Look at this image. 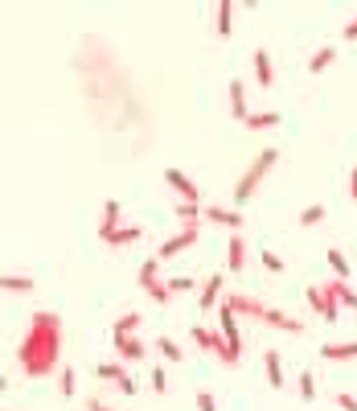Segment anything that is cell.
Returning <instances> with one entry per match:
<instances>
[{
	"label": "cell",
	"instance_id": "6da1fadb",
	"mask_svg": "<svg viewBox=\"0 0 357 411\" xmlns=\"http://www.w3.org/2000/svg\"><path fill=\"white\" fill-rule=\"evenodd\" d=\"M62 362V317L58 313H29V325L16 342V371L25 379H49Z\"/></svg>",
	"mask_w": 357,
	"mask_h": 411
},
{
	"label": "cell",
	"instance_id": "7a4b0ae2",
	"mask_svg": "<svg viewBox=\"0 0 357 411\" xmlns=\"http://www.w3.org/2000/svg\"><path fill=\"white\" fill-rule=\"evenodd\" d=\"M275 161H280V148H263V152H259V156L251 161V169H247V173L238 177V185H234V202H238V206L255 198L259 181H263V177L271 173V165H275Z\"/></svg>",
	"mask_w": 357,
	"mask_h": 411
},
{
	"label": "cell",
	"instance_id": "3957f363",
	"mask_svg": "<svg viewBox=\"0 0 357 411\" xmlns=\"http://www.w3.org/2000/svg\"><path fill=\"white\" fill-rule=\"evenodd\" d=\"M193 342H197L206 354H218V358H222V366H238V362H243V354H234V350H230V342L222 338V329L193 325Z\"/></svg>",
	"mask_w": 357,
	"mask_h": 411
},
{
	"label": "cell",
	"instance_id": "277c9868",
	"mask_svg": "<svg viewBox=\"0 0 357 411\" xmlns=\"http://www.w3.org/2000/svg\"><path fill=\"white\" fill-rule=\"evenodd\" d=\"M156 268H160V259H144V268H140V288H144L156 305H169V301H173V288L156 276Z\"/></svg>",
	"mask_w": 357,
	"mask_h": 411
},
{
	"label": "cell",
	"instance_id": "5b68a950",
	"mask_svg": "<svg viewBox=\"0 0 357 411\" xmlns=\"http://www.w3.org/2000/svg\"><path fill=\"white\" fill-rule=\"evenodd\" d=\"M197 239H201V226H181L177 235H169V239H164V243L156 247V259L164 263V259H173V255H181L185 247H193Z\"/></svg>",
	"mask_w": 357,
	"mask_h": 411
},
{
	"label": "cell",
	"instance_id": "8992f818",
	"mask_svg": "<svg viewBox=\"0 0 357 411\" xmlns=\"http://www.w3.org/2000/svg\"><path fill=\"white\" fill-rule=\"evenodd\" d=\"M218 329H222V338L230 342V350H234V354H243V333H238V313H234L230 305H218Z\"/></svg>",
	"mask_w": 357,
	"mask_h": 411
},
{
	"label": "cell",
	"instance_id": "52a82bcc",
	"mask_svg": "<svg viewBox=\"0 0 357 411\" xmlns=\"http://www.w3.org/2000/svg\"><path fill=\"white\" fill-rule=\"evenodd\" d=\"M95 375H99L103 383H115L123 395H136V379H132L119 362H99V366H95Z\"/></svg>",
	"mask_w": 357,
	"mask_h": 411
},
{
	"label": "cell",
	"instance_id": "ba28073f",
	"mask_svg": "<svg viewBox=\"0 0 357 411\" xmlns=\"http://www.w3.org/2000/svg\"><path fill=\"white\" fill-rule=\"evenodd\" d=\"M115 342V354L123 358V362H144L148 358V346L140 342V338H132V333H119V338H111Z\"/></svg>",
	"mask_w": 357,
	"mask_h": 411
},
{
	"label": "cell",
	"instance_id": "9c48e42d",
	"mask_svg": "<svg viewBox=\"0 0 357 411\" xmlns=\"http://www.w3.org/2000/svg\"><path fill=\"white\" fill-rule=\"evenodd\" d=\"M164 181H169L177 193H181V202H201V189H197V185H193V181L181 173V169H164Z\"/></svg>",
	"mask_w": 357,
	"mask_h": 411
},
{
	"label": "cell",
	"instance_id": "30bf717a",
	"mask_svg": "<svg viewBox=\"0 0 357 411\" xmlns=\"http://www.w3.org/2000/svg\"><path fill=\"white\" fill-rule=\"evenodd\" d=\"M226 268H230L234 276L247 268V243H243V235H234V239L226 243Z\"/></svg>",
	"mask_w": 357,
	"mask_h": 411
},
{
	"label": "cell",
	"instance_id": "8fae6325",
	"mask_svg": "<svg viewBox=\"0 0 357 411\" xmlns=\"http://www.w3.org/2000/svg\"><path fill=\"white\" fill-rule=\"evenodd\" d=\"M197 305H201V313H210L214 305H222V276H210V280L201 284V296H197Z\"/></svg>",
	"mask_w": 357,
	"mask_h": 411
},
{
	"label": "cell",
	"instance_id": "7c38bea8",
	"mask_svg": "<svg viewBox=\"0 0 357 411\" xmlns=\"http://www.w3.org/2000/svg\"><path fill=\"white\" fill-rule=\"evenodd\" d=\"M321 358H325V362H345V358H357V342H329V346H321Z\"/></svg>",
	"mask_w": 357,
	"mask_h": 411
},
{
	"label": "cell",
	"instance_id": "4fadbf2b",
	"mask_svg": "<svg viewBox=\"0 0 357 411\" xmlns=\"http://www.w3.org/2000/svg\"><path fill=\"white\" fill-rule=\"evenodd\" d=\"M119 214H123L119 202H107V206H103V222H99V239H103V243L119 231Z\"/></svg>",
	"mask_w": 357,
	"mask_h": 411
},
{
	"label": "cell",
	"instance_id": "5bb4252c",
	"mask_svg": "<svg viewBox=\"0 0 357 411\" xmlns=\"http://www.w3.org/2000/svg\"><path fill=\"white\" fill-rule=\"evenodd\" d=\"M263 325H275V329H284V333H300V329H304L296 317H288V313H280V309H263Z\"/></svg>",
	"mask_w": 357,
	"mask_h": 411
},
{
	"label": "cell",
	"instance_id": "9a60e30c",
	"mask_svg": "<svg viewBox=\"0 0 357 411\" xmlns=\"http://www.w3.org/2000/svg\"><path fill=\"white\" fill-rule=\"evenodd\" d=\"M206 218H210V222H218V226L243 231V214H234V210H226V206H210V210H206Z\"/></svg>",
	"mask_w": 357,
	"mask_h": 411
},
{
	"label": "cell",
	"instance_id": "2e32d148",
	"mask_svg": "<svg viewBox=\"0 0 357 411\" xmlns=\"http://www.w3.org/2000/svg\"><path fill=\"white\" fill-rule=\"evenodd\" d=\"M263 366H267V383L280 391V387L288 383V379H284V358H280L275 350H267V354H263Z\"/></svg>",
	"mask_w": 357,
	"mask_h": 411
},
{
	"label": "cell",
	"instance_id": "e0dca14e",
	"mask_svg": "<svg viewBox=\"0 0 357 411\" xmlns=\"http://www.w3.org/2000/svg\"><path fill=\"white\" fill-rule=\"evenodd\" d=\"M230 111H234V119H247L251 111H247V91H243V78H230Z\"/></svg>",
	"mask_w": 357,
	"mask_h": 411
},
{
	"label": "cell",
	"instance_id": "ac0fdd59",
	"mask_svg": "<svg viewBox=\"0 0 357 411\" xmlns=\"http://www.w3.org/2000/svg\"><path fill=\"white\" fill-rule=\"evenodd\" d=\"M173 214H177L181 226H201V214H206V210H201V202H181Z\"/></svg>",
	"mask_w": 357,
	"mask_h": 411
},
{
	"label": "cell",
	"instance_id": "d6986e66",
	"mask_svg": "<svg viewBox=\"0 0 357 411\" xmlns=\"http://www.w3.org/2000/svg\"><path fill=\"white\" fill-rule=\"evenodd\" d=\"M333 58H337V49H333V45H321V49L308 58V74H325V70L333 66Z\"/></svg>",
	"mask_w": 357,
	"mask_h": 411
},
{
	"label": "cell",
	"instance_id": "ffe728a7",
	"mask_svg": "<svg viewBox=\"0 0 357 411\" xmlns=\"http://www.w3.org/2000/svg\"><path fill=\"white\" fill-rule=\"evenodd\" d=\"M255 78H259V86H271V82H275V74H271V58H267V49H255Z\"/></svg>",
	"mask_w": 357,
	"mask_h": 411
},
{
	"label": "cell",
	"instance_id": "44dd1931",
	"mask_svg": "<svg viewBox=\"0 0 357 411\" xmlns=\"http://www.w3.org/2000/svg\"><path fill=\"white\" fill-rule=\"evenodd\" d=\"M0 288H4V292H33V276L4 272V276H0Z\"/></svg>",
	"mask_w": 357,
	"mask_h": 411
},
{
	"label": "cell",
	"instance_id": "7402d4cb",
	"mask_svg": "<svg viewBox=\"0 0 357 411\" xmlns=\"http://www.w3.org/2000/svg\"><path fill=\"white\" fill-rule=\"evenodd\" d=\"M337 317H341V301H337V280H329V284H325V321L333 325Z\"/></svg>",
	"mask_w": 357,
	"mask_h": 411
},
{
	"label": "cell",
	"instance_id": "603a6c76",
	"mask_svg": "<svg viewBox=\"0 0 357 411\" xmlns=\"http://www.w3.org/2000/svg\"><path fill=\"white\" fill-rule=\"evenodd\" d=\"M140 235H144L140 226H119V231L107 239V247H132V243H140Z\"/></svg>",
	"mask_w": 357,
	"mask_h": 411
},
{
	"label": "cell",
	"instance_id": "cb8c5ba5",
	"mask_svg": "<svg viewBox=\"0 0 357 411\" xmlns=\"http://www.w3.org/2000/svg\"><path fill=\"white\" fill-rule=\"evenodd\" d=\"M243 124L255 128V132H263V128H275V124H280V111H255V115H247Z\"/></svg>",
	"mask_w": 357,
	"mask_h": 411
},
{
	"label": "cell",
	"instance_id": "d4e9b609",
	"mask_svg": "<svg viewBox=\"0 0 357 411\" xmlns=\"http://www.w3.org/2000/svg\"><path fill=\"white\" fill-rule=\"evenodd\" d=\"M230 29H234V4H230V0H222V4H218V33H222V37H230Z\"/></svg>",
	"mask_w": 357,
	"mask_h": 411
},
{
	"label": "cell",
	"instance_id": "484cf974",
	"mask_svg": "<svg viewBox=\"0 0 357 411\" xmlns=\"http://www.w3.org/2000/svg\"><path fill=\"white\" fill-rule=\"evenodd\" d=\"M144 321V313H123L115 325H111V338H119V333H136V325Z\"/></svg>",
	"mask_w": 357,
	"mask_h": 411
},
{
	"label": "cell",
	"instance_id": "4316f807",
	"mask_svg": "<svg viewBox=\"0 0 357 411\" xmlns=\"http://www.w3.org/2000/svg\"><path fill=\"white\" fill-rule=\"evenodd\" d=\"M325 255H329V268L337 272V280H349V259H345V255H341L337 247H329Z\"/></svg>",
	"mask_w": 357,
	"mask_h": 411
},
{
	"label": "cell",
	"instance_id": "83f0119b",
	"mask_svg": "<svg viewBox=\"0 0 357 411\" xmlns=\"http://www.w3.org/2000/svg\"><path fill=\"white\" fill-rule=\"evenodd\" d=\"M152 346H156V350H160V358H169V362H181V346H177V342H173V338H156V342H152Z\"/></svg>",
	"mask_w": 357,
	"mask_h": 411
},
{
	"label": "cell",
	"instance_id": "f1b7e54d",
	"mask_svg": "<svg viewBox=\"0 0 357 411\" xmlns=\"http://www.w3.org/2000/svg\"><path fill=\"white\" fill-rule=\"evenodd\" d=\"M296 379H300V383H296V387H300V395L312 403V399H317V375H312V371H300Z\"/></svg>",
	"mask_w": 357,
	"mask_h": 411
},
{
	"label": "cell",
	"instance_id": "f546056e",
	"mask_svg": "<svg viewBox=\"0 0 357 411\" xmlns=\"http://www.w3.org/2000/svg\"><path fill=\"white\" fill-rule=\"evenodd\" d=\"M337 301H341L345 309H357V292L345 284V280H337Z\"/></svg>",
	"mask_w": 357,
	"mask_h": 411
},
{
	"label": "cell",
	"instance_id": "4dcf8cb0",
	"mask_svg": "<svg viewBox=\"0 0 357 411\" xmlns=\"http://www.w3.org/2000/svg\"><path fill=\"white\" fill-rule=\"evenodd\" d=\"M300 222H304V226H317V222H325V206H308V210L300 214Z\"/></svg>",
	"mask_w": 357,
	"mask_h": 411
},
{
	"label": "cell",
	"instance_id": "1f68e13d",
	"mask_svg": "<svg viewBox=\"0 0 357 411\" xmlns=\"http://www.w3.org/2000/svg\"><path fill=\"white\" fill-rule=\"evenodd\" d=\"M169 288H173V296L177 292H189V288H197V280H189V276H173V280H164Z\"/></svg>",
	"mask_w": 357,
	"mask_h": 411
},
{
	"label": "cell",
	"instance_id": "d6a6232c",
	"mask_svg": "<svg viewBox=\"0 0 357 411\" xmlns=\"http://www.w3.org/2000/svg\"><path fill=\"white\" fill-rule=\"evenodd\" d=\"M74 379H78V375H74V371H62V375H58V391H62V395H66V399H70V395H74Z\"/></svg>",
	"mask_w": 357,
	"mask_h": 411
},
{
	"label": "cell",
	"instance_id": "836d02e7",
	"mask_svg": "<svg viewBox=\"0 0 357 411\" xmlns=\"http://www.w3.org/2000/svg\"><path fill=\"white\" fill-rule=\"evenodd\" d=\"M148 379H152V391H156V395H164V391H169V375H164L160 366H156V371H152Z\"/></svg>",
	"mask_w": 357,
	"mask_h": 411
},
{
	"label": "cell",
	"instance_id": "e575fe53",
	"mask_svg": "<svg viewBox=\"0 0 357 411\" xmlns=\"http://www.w3.org/2000/svg\"><path fill=\"white\" fill-rule=\"evenodd\" d=\"M337 411H357V395H349V391H337Z\"/></svg>",
	"mask_w": 357,
	"mask_h": 411
},
{
	"label": "cell",
	"instance_id": "d590c367",
	"mask_svg": "<svg viewBox=\"0 0 357 411\" xmlns=\"http://www.w3.org/2000/svg\"><path fill=\"white\" fill-rule=\"evenodd\" d=\"M263 268H267V272H275V276H280V272H284V259H280V255H275V251H263Z\"/></svg>",
	"mask_w": 357,
	"mask_h": 411
},
{
	"label": "cell",
	"instance_id": "8d00e7d4",
	"mask_svg": "<svg viewBox=\"0 0 357 411\" xmlns=\"http://www.w3.org/2000/svg\"><path fill=\"white\" fill-rule=\"evenodd\" d=\"M197 411H218V399L210 391H197Z\"/></svg>",
	"mask_w": 357,
	"mask_h": 411
},
{
	"label": "cell",
	"instance_id": "74e56055",
	"mask_svg": "<svg viewBox=\"0 0 357 411\" xmlns=\"http://www.w3.org/2000/svg\"><path fill=\"white\" fill-rule=\"evenodd\" d=\"M345 41H357V21H349V25H345Z\"/></svg>",
	"mask_w": 357,
	"mask_h": 411
},
{
	"label": "cell",
	"instance_id": "f35d334b",
	"mask_svg": "<svg viewBox=\"0 0 357 411\" xmlns=\"http://www.w3.org/2000/svg\"><path fill=\"white\" fill-rule=\"evenodd\" d=\"M86 411H111L107 403H99V399H86Z\"/></svg>",
	"mask_w": 357,
	"mask_h": 411
},
{
	"label": "cell",
	"instance_id": "ab89813d",
	"mask_svg": "<svg viewBox=\"0 0 357 411\" xmlns=\"http://www.w3.org/2000/svg\"><path fill=\"white\" fill-rule=\"evenodd\" d=\"M349 193H354V202H357V169L349 173Z\"/></svg>",
	"mask_w": 357,
	"mask_h": 411
}]
</instances>
